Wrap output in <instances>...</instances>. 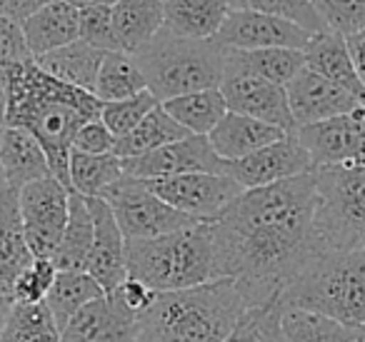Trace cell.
<instances>
[{
    "label": "cell",
    "mask_w": 365,
    "mask_h": 342,
    "mask_svg": "<svg viewBox=\"0 0 365 342\" xmlns=\"http://www.w3.org/2000/svg\"><path fill=\"white\" fill-rule=\"evenodd\" d=\"M188 135L190 133L178 125L165 108L158 105L143 118L135 130L128 133L125 138H118L113 155H118L120 160H130V157L148 155V152L158 150V147L170 145V142L182 140V138H188Z\"/></svg>",
    "instance_id": "cell-30"
},
{
    "label": "cell",
    "mask_w": 365,
    "mask_h": 342,
    "mask_svg": "<svg viewBox=\"0 0 365 342\" xmlns=\"http://www.w3.org/2000/svg\"><path fill=\"white\" fill-rule=\"evenodd\" d=\"M313 170V157L300 145L295 133H288L280 140L260 147L258 152L243 157V160L228 162V175L238 180L245 190L275 185V182L290 180V177L305 175Z\"/></svg>",
    "instance_id": "cell-15"
},
{
    "label": "cell",
    "mask_w": 365,
    "mask_h": 342,
    "mask_svg": "<svg viewBox=\"0 0 365 342\" xmlns=\"http://www.w3.org/2000/svg\"><path fill=\"white\" fill-rule=\"evenodd\" d=\"M58 277V265L53 262V257H36L26 270L21 272L16 287H13V300L16 302H43L51 292L53 282Z\"/></svg>",
    "instance_id": "cell-40"
},
{
    "label": "cell",
    "mask_w": 365,
    "mask_h": 342,
    "mask_svg": "<svg viewBox=\"0 0 365 342\" xmlns=\"http://www.w3.org/2000/svg\"><path fill=\"white\" fill-rule=\"evenodd\" d=\"M325 31L348 38L365 31V0H310Z\"/></svg>",
    "instance_id": "cell-39"
},
{
    "label": "cell",
    "mask_w": 365,
    "mask_h": 342,
    "mask_svg": "<svg viewBox=\"0 0 365 342\" xmlns=\"http://www.w3.org/2000/svg\"><path fill=\"white\" fill-rule=\"evenodd\" d=\"M363 337H365V327H363Z\"/></svg>",
    "instance_id": "cell-52"
},
{
    "label": "cell",
    "mask_w": 365,
    "mask_h": 342,
    "mask_svg": "<svg viewBox=\"0 0 365 342\" xmlns=\"http://www.w3.org/2000/svg\"><path fill=\"white\" fill-rule=\"evenodd\" d=\"M101 297H108L106 290L86 270H58L56 282L46 297V305L51 307L58 327L63 330L83 307L101 300Z\"/></svg>",
    "instance_id": "cell-29"
},
{
    "label": "cell",
    "mask_w": 365,
    "mask_h": 342,
    "mask_svg": "<svg viewBox=\"0 0 365 342\" xmlns=\"http://www.w3.org/2000/svg\"><path fill=\"white\" fill-rule=\"evenodd\" d=\"M143 182L163 202L200 222H215L220 212L228 210L245 190L238 180H233L230 175H218V172H188V175L158 177V180Z\"/></svg>",
    "instance_id": "cell-10"
},
{
    "label": "cell",
    "mask_w": 365,
    "mask_h": 342,
    "mask_svg": "<svg viewBox=\"0 0 365 342\" xmlns=\"http://www.w3.org/2000/svg\"><path fill=\"white\" fill-rule=\"evenodd\" d=\"M355 342H365V337H363V335H360V337H358V340H355Z\"/></svg>",
    "instance_id": "cell-51"
},
{
    "label": "cell",
    "mask_w": 365,
    "mask_h": 342,
    "mask_svg": "<svg viewBox=\"0 0 365 342\" xmlns=\"http://www.w3.org/2000/svg\"><path fill=\"white\" fill-rule=\"evenodd\" d=\"M71 187L53 175L18 190L23 232L36 257H56L71 212Z\"/></svg>",
    "instance_id": "cell-9"
},
{
    "label": "cell",
    "mask_w": 365,
    "mask_h": 342,
    "mask_svg": "<svg viewBox=\"0 0 365 342\" xmlns=\"http://www.w3.org/2000/svg\"><path fill=\"white\" fill-rule=\"evenodd\" d=\"M115 38L120 51L138 53L153 41L165 26V3L163 0H120L110 8Z\"/></svg>",
    "instance_id": "cell-25"
},
{
    "label": "cell",
    "mask_w": 365,
    "mask_h": 342,
    "mask_svg": "<svg viewBox=\"0 0 365 342\" xmlns=\"http://www.w3.org/2000/svg\"><path fill=\"white\" fill-rule=\"evenodd\" d=\"M285 93H288V105L290 113H293L295 130L303 125L348 115V113L358 110V108H365L353 93L335 86L328 78L318 76L308 66L285 86Z\"/></svg>",
    "instance_id": "cell-16"
},
{
    "label": "cell",
    "mask_w": 365,
    "mask_h": 342,
    "mask_svg": "<svg viewBox=\"0 0 365 342\" xmlns=\"http://www.w3.org/2000/svg\"><path fill=\"white\" fill-rule=\"evenodd\" d=\"M245 307L238 285L228 277L158 292L138 317L135 342H225Z\"/></svg>",
    "instance_id": "cell-3"
},
{
    "label": "cell",
    "mask_w": 365,
    "mask_h": 342,
    "mask_svg": "<svg viewBox=\"0 0 365 342\" xmlns=\"http://www.w3.org/2000/svg\"><path fill=\"white\" fill-rule=\"evenodd\" d=\"M283 335L285 342H355L363 335V330L343 325V322L320 315V312L285 305Z\"/></svg>",
    "instance_id": "cell-32"
},
{
    "label": "cell",
    "mask_w": 365,
    "mask_h": 342,
    "mask_svg": "<svg viewBox=\"0 0 365 342\" xmlns=\"http://www.w3.org/2000/svg\"><path fill=\"white\" fill-rule=\"evenodd\" d=\"M133 56L158 103L220 88L225 76V51L218 43L178 38L165 28Z\"/></svg>",
    "instance_id": "cell-5"
},
{
    "label": "cell",
    "mask_w": 365,
    "mask_h": 342,
    "mask_svg": "<svg viewBox=\"0 0 365 342\" xmlns=\"http://www.w3.org/2000/svg\"><path fill=\"white\" fill-rule=\"evenodd\" d=\"M125 175L123 160L113 152L106 155H88V152H71V165H68V177H71V190L83 197H101L108 187L115 185Z\"/></svg>",
    "instance_id": "cell-33"
},
{
    "label": "cell",
    "mask_w": 365,
    "mask_h": 342,
    "mask_svg": "<svg viewBox=\"0 0 365 342\" xmlns=\"http://www.w3.org/2000/svg\"><path fill=\"white\" fill-rule=\"evenodd\" d=\"M78 41L88 43V46L98 48L103 53L120 51V43L115 38V28H113L110 8H83Z\"/></svg>",
    "instance_id": "cell-41"
},
{
    "label": "cell",
    "mask_w": 365,
    "mask_h": 342,
    "mask_svg": "<svg viewBox=\"0 0 365 342\" xmlns=\"http://www.w3.org/2000/svg\"><path fill=\"white\" fill-rule=\"evenodd\" d=\"M345 43H348L355 71H358L360 81H363V86H365V31H358V33H353V36H348Z\"/></svg>",
    "instance_id": "cell-46"
},
{
    "label": "cell",
    "mask_w": 365,
    "mask_h": 342,
    "mask_svg": "<svg viewBox=\"0 0 365 342\" xmlns=\"http://www.w3.org/2000/svg\"><path fill=\"white\" fill-rule=\"evenodd\" d=\"M63 330L58 327L51 307L43 302H16L6 317L0 342H61Z\"/></svg>",
    "instance_id": "cell-34"
},
{
    "label": "cell",
    "mask_w": 365,
    "mask_h": 342,
    "mask_svg": "<svg viewBox=\"0 0 365 342\" xmlns=\"http://www.w3.org/2000/svg\"><path fill=\"white\" fill-rule=\"evenodd\" d=\"M78 31H81V11L68 0H56L23 23L28 48L36 58L76 43Z\"/></svg>",
    "instance_id": "cell-24"
},
{
    "label": "cell",
    "mask_w": 365,
    "mask_h": 342,
    "mask_svg": "<svg viewBox=\"0 0 365 342\" xmlns=\"http://www.w3.org/2000/svg\"><path fill=\"white\" fill-rule=\"evenodd\" d=\"M165 3V31L188 41H215L228 21V0H163Z\"/></svg>",
    "instance_id": "cell-22"
},
{
    "label": "cell",
    "mask_w": 365,
    "mask_h": 342,
    "mask_svg": "<svg viewBox=\"0 0 365 342\" xmlns=\"http://www.w3.org/2000/svg\"><path fill=\"white\" fill-rule=\"evenodd\" d=\"M220 93L230 113L258 118L263 123L280 128L285 133H295V120L288 105V93L278 83H270L253 73L225 68Z\"/></svg>",
    "instance_id": "cell-14"
},
{
    "label": "cell",
    "mask_w": 365,
    "mask_h": 342,
    "mask_svg": "<svg viewBox=\"0 0 365 342\" xmlns=\"http://www.w3.org/2000/svg\"><path fill=\"white\" fill-rule=\"evenodd\" d=\"M315 240L320 252L365 250V165L315 167Z\"/></svg>",
    "instance_id": "cell-7"
},
{
    "label": "cell",
    "mask_w": 365,
    "mask_h": 342,
    "mask_svg": "<svg viewBox=\"0 0 365 342\" xmlns=\"http://www.w3.org/2000/svg\"><path fill=\"white\" fill-rule=\"evenodd\" d=\"M158 98L153 95L150 90H143L133 98H125V100H115V103H103V110H101V120L110 128V133L115 138H125L128 133H133L140 120L158 108Z\"/></svg>",
    "instance_id": "cell-37"
},
{
    "label": "cell",
    "mask_w": 365,
    "mask_h": 342,
    "mask_svg": "<svg viewBox=\"0 0 365 342\" xmlns=\"http://www.w3.org/2000/svg\"><path fill=\"white\" fill-rule=\"evenodd\" d=\"M31 61H36V56L28 48L23 26L6 13H0V71H8V68L23 66Z\"/></svg>",
    "instance_id": "cell-42"
},
{
    "label": "cell",
    "mask_w": 365,
    "mask_h": 342,
    "mask_svg": "<svg viewBox=\"0 0 365 342\" xmlns=\"http://www.w3.org/2000/svg\"><path fill=\"white\" fill-rule=\"evenodd\" d=\"M0 13H3V8H0Z\"/></svg>",
    "instance_id": "cell-53"
},
{
    "label": "cell",
    "mask_w": 365,
    "mask_h": 342,
    "mask_svg": "<svg viewBox=\"0 0 365 342\" xmlns=\"http://www.w3.org/2000/svg\"><path fill=\"white\" fill-rule=\"evenodd\" d=\"M283 295L245 307L225 342H285L283 335Z\"/></svg>",
    "instance_id": "cell-36"
},
{
    "label": "cell",
    "mask_w": 365,
    "mask_h": 342,
    "mask_svg": "<svg viewBox=\"0 0 365 342\" xmlns=\"http://www.w3.org/2000/svg\"><path fill=\"white\" fill-rule=\"evenodd\" d=\"M13 307V297L8 295H0V335H3V325H6V317Z\"/></svg>",
    "instance_id": "cell-48"
},
{
    "label": "cell",
    "mask_w": 365,
    "mask_h": 342,
    "mask_svg": "<svg viewBox=\"0 0 365 342\" xmlns=\"http://www.w3.org/2000/svg\"><path fill=\"white\" fill-rule=\"evenodd\" d=\"M88 202H91L93 220H96V240H93L86 272L96 277V282L106 290V295H113L128 277L125 235L120 232L110 205L103 197H88Z\"/></svg>",
    "instance_id": "cell-17"
},
{
    "label": "cell",
    "mask_w": 365,
    "mask_h": 342,
    "mask_svg": "<svg viewBox=\"0 0 365 342\" xmlns=\"http://www.w3.org/2000/svg\"><path fill=\"white\" fill-rule=\"evenodd\" d=\"M0 167L6 172V182L11 190H21L28 182L51 177V162L38 142L36 135H31L23 128H0Z\"/></svg>",
    "instance_id": "cell-19"
},
{
    "label": "cell",
    "mask_w": 365,
    "mask_h": 342,
    "mask_svg": "<svg viewBox=\"0 0 365 342\" xmlns=\"http://www.w3.org/2000/svg\"><path fill=\"white\" fill-rule=\"evenodd\" d=\"M215 280H235L245 305H263L323 255L315 240V170L243 190L213 222Z\"/></svg>",
    "instance_id": "cell-1"
},
{
    "label": "cell",
    "mask_w": 365,
    "mask_h": 342,
    "mask_svg": "<svg viewBox=\"0 0 365 342\" xmlns=\"http://www.w3.org/2000/svg\"><path fill=\"white\" fill-rule=\"evenodd\" d=\"M305 66L310 71H315L318 76L333 81L335 86L345 88L348 93H353L360 103L365 105V86L360 81L358 71L353 66V58H350L348 43L343 36L333 31L315 33L313 41L305 48Z\"/></svg>",
    "instance_id": "cell-23"
},
{
    "label": "cell",
    "mask_w": 365,
    "mask_h": 342,
    "mask_svg": "<svg viewBox=\"0 0 365 342\" xmlns=\"http://www.w3.org/2000/svg\"><path fill=\"white\" fill-rule=\"evenodd\" d=\"M103 58H106L103 51H98V48L88 46V43H83V41H76V43H71V46H63V48H58V51L36 58V63H38V68L51 73L58 81L96 95V83H98V73H101V66H103Z\"/></svg>",
    "instance_id": "cell-26"
},
{
    "label": "cell",
    "mask_w": 365,
    "mask_h": 342,
    "mask_svg": "<svg viewBox=\"0 0 365 342\" xmlns=\"http://www.w3.org/2000/svg\"><path fill=\"white\" fill-rule=\"evenodd\" d=\"M33 260L36 255L28 247L23 232L18 192L6 187L0 192V295L13 297L18 277Z\"/></svg>",
    "instance_id": "cell-21"
},
{
    "label": "cell",
    "mask_w": 365,
    "mask_h": 342,
    "mask_svg": "<svg viewBox=\"0 0 365 342\" xmlns=\"http://www.w3.org/2000/svg\"><path fill=\"white\" fill-rule=\"evenodd\" d=\"M315 33L268 13L233 8L228 21L215 36L223 51H260V48H295L305 51Z\"/></svg>",
    "instance_id": "cell-13"
},
{
    "label": "cell",
    "mask_w": 365,
    "mask_h": 342,
    "mask_svg": "<svg viewBox=\"0 0 365 342\" xmlns=\"http://www.w3.org/2000/svg\"><path fill=\"white\" fill-rule=\"evenodd\" d=\"M315 167L365 165V108L295 130Z\"/></svg>",
    "instance_id": "cell-11"
},
{
    "label": "cell",
    "mask_w": 365,
    "mask_h": 342,
    "mask_svg": "<svg viewBox=\"0 0 365 342\" xmlns=\"http://www.w3.org/2000/svg\"><path fill=\"white\" fill-rule=\"evenodd\" d=\"M0 128H6V83L0 76Z\"/></svg>",
    "instance_id": "cell-49"
},
{
    "label": "cell",
    "mask_w": 365,
    "mask_h": 342,
    "mask_svg": "<svg viewBox=\"0 0 365 342\" xmlns=\"http://www.w3.org/2000/svg\"><path fill=\"white\" fill-rule=\"evenodd\" d=\"M170 118L190 135H208L228 113L225 98L220 88H208V90H195L188 95H178L173 100L160 103Z\"/></svg>",
    "instance_id": "cell-31"
},
{
    "label": "cell",
    "mask_w": 365,
    "mask_h": 342,
    "mask_svg": "<svg viewBox=\"0 0 365 342\" xmlns=\"http://www.w3.org/2000/svg\"><path fill=\"white\" fill-rule=\"evenodd\" d=\"M68 3L76 6L78 11H83V8H113L120 0H68Z\"/></svg>",
    "instance_id": "cell-47"
},
{
    "label": "cell",
    "mask_w": 365,
    "mask_h": 342,
    "mask_svg": "<svg viewBox=\"0 0 365 342\" xmlns=\"http://www.w3.org/2000/svg\"><path fill=\"white\" fill-rule=\"evenodd\" d=\"M6 83V125L23 128L38 138L51 162L53 177L71 187L73 140L93 118H101L103 103L93 93L53 78L36 61L0 71Z\"/></svg>",
    "instance_id": "cell-2"
},
{
    "label": "cell",
    "mask_w": 365,
    "mask_h": 342,
    "mask_svg": "<svg viewBox=\"0 0 365 342\" xmlns=\"http://www.w3.org/2000/svg\"><path fill=\"white\" fill-rule=\"evenodd\" d=\"M283 302L365 327V250L323 252L283 292Z\"/></svg>",
    "instance_id": "cell-6"
},
{
    "label": "cell",
    "mask_w": 365,
    "mask_h": 342,
    "mask_svg": "<svg viewBox=\"0 0 365 342\" xmlns=\"http://www.w3.org/2000/svg\"><path fill=\"white\" fill-rule=\"evenodd\" d=\"M125 267L128 275L155 292L188 290L215 280L213 222L145 240H125Z\"/></svg>",
    "instance_id": "cell-4"
},
{
    "label": "cell",
    "mask_w": 365,
    "mask_h": 342,
    "mask_svg": "<svg viewBox=\"0 0 365 342\" xmlns=\"http://www.w3.org/2000/svg\"><path fill=\"white\" fill-rule=\"evenodd\" d=\"M225 68L253 73L278 86H288L305 68V53L295 48H260V51H225Z\"/></svg>",
    "instance_id": "cell-27"
},
{
    "label": "cell",
    "mask_w": 365,
    "mask_h": 342,
    "mask_svg": "<svg viewBox=\"0 0 365 342\" xmlns=\"http://www.w3.org/2000/svg\"><path fill=\"white\" fill-rule=\"evenodd\" d=\"M138 317L118 297L108 295L83 307L66 327L61 342H135Z\"/></svg>",
    "instance_id": "cell-18"
},
{
    "label": "cell",
    "mask_w": 365,
    "mask_h": 342,
    "mask_svg": "<svg viewBox=\"0 0 365 342\" xmlns=\"http://www.w3.org/2000/svg\"><path fill=\"white\" fill-rule=\"evenodd\" d=\"M8 187V182H6V172H3V167H0V192L6 190Z\"/></svg>",
    "instance_id": "cell-50"
},
{
    "label": "cell",
    "mask_w": 365,
    "mask_h": 342,
    "mask_svg": "<svg viewBox=\"0 0 365 342\" xmlns=\"http://www.w3.org/2000/svg\"><path fill=\"white\" fill-rule=\"evenodd\" d=\"M233 8L240 11H255V13H268V16L285 18L290 23H298L300 28L310 33H323L325 26L318 18L315 8L310 6V0H228Z\"/></svg>",
    "instance_id": "cell-38"
},
{
    "label": "cell",
    "mask_w": 365,
    "mask_h": 342,
    "mask_svg": "<svg viewBox=\"0 0 365 342\" xmlns=\"http://www.w3.org/2000/svg\"><path fill=\"white\" fill-rule=\"evenodd\" d=\"M101 197L110 205L125 240H145V237L168 235V232L200 222L195 217L178 212L168 202H163L160 197L148 190L145 182L130 175H123Z\"/></svg>",
    "instance_id": "cell-8"
},
{
    "label": "cell",
    "mask_w": 365,
    "mask_h": 342,
    "mask_svg": "<svg viewBox=\"0 0 365 342\" xmlns=\"http://www.w3.org/2000/svg\"><path fill=\"white\" fill-rule=\"evenodd\" d=\"M143 90H148V86H145V78H143L135 56L125 51L106 53L101 73H98V83H96L98 100L101 103L125 100V98H133Z\"/></svg>",
    "instance_id": "cell-35"
},
{
    "label": "cell",
    "mask_w": 365,
    "mask_h": 342,
    "mask_svg": "<svg viewBox=\"0 0 365 342\" xmlns=\"http://www.w3.org/2000/svg\"><path fill=\"white\" fill-rule=\"evenodd\" d=\"M123 167H125V175L138 177V180H158V177L188 175V172L228 175V162L218 157L208 135H188L170 145L158 147L148 155L123 160Z\"/></svg>",
    "instance_id": "cell-12"
},
{
    "label": "cell",
    "mask_w": 365,
    "mask_h": 342,
    "mask_svg": "<svg viewBox=\"0 0 365 342\" xmlns=\"http://www.w3.org/2000/svg\"><path fill=\"white\" fill-rule=\"evenodd\" d=\"M155 295L158 292L153 290V287H148L145 282H140L138 277H130V275H128L125 280L120 282V287L113 292V297H118V300L123 302V307H128L135 317H140L143 312L153 305Z\"/></svg>",
    "instance_id": "cell-44"
},
{
    "label": "cell",
    "mask_w": 365,
    "mask_h": 342,
    "mask_svg": "<svg viewBox=\"0 0 365 342\" xmlns=\"http://www.w3.org/2000/svg\"><path fill=\"white\" fill-rule=\"evenodd\" d=\"M115 142L118 138L110 133V128L101 118H93L78 130L76 140H73V150L88 152V155H106V152L115 150Z\"/></svg>",
    "instance_id": "cell-43"
},
{
    "label": "cell",
    "mask_w": 365,
    "mask_h": 342,
    "mask_svg": "<svg viewBox=\"0 0 365 342\" xmlns=\"http://www.w3.org/2000/svg\"><path fill=\"white\" fill-rule=\"evenodd\" d=\"M51 3H56V0H0V8H3L6 16H11L13 21H18L23 26L28 18H33L38 11H43Z\"/></svg>",
    "instance_id": "cell-45"
},
{
    "label": "cell",
    "mask_w": 365,
    "mask_h": 342,
    "mask_svg": "<svg viewBox=\"0 0 365 342\" xmlns=\"http://www.w3.org/2000/svg\"><path fill=\"white\" fill-rule=\"evenodd\" d=\"M93 240H96V220H93L91 202H88V197L73 192L66 230H63L61 245L53 257L58 270H86Z\"/></svg>",
    "instance_id": "cell-28"
},
{
    "label": "cell",
    "mask_w": 365,
    "mask_h": 342,
    "mask_svg": "<svg viewBox=\"0 0 365 342\" xmlns=\"http://www.w3.org/2000/svg\"><path fill=\"white\" fill-rule=\"evenodd\" d=\"M283 135H288V133L270 125V123L228 110L223 120L208 133V140L213 150L218 152V157H223L225 162H235L253 155L270 142L280 140Z\"/></svg>",
    "instance_id": "cell-20"
}]
</instances>
